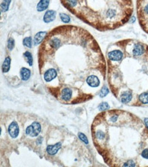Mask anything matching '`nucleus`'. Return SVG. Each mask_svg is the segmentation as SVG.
I'll list each match as a JSON object with an SVG mask.
<instances>
[{
    "label": "nucleus",
    "instance_id": "0eeeda50",
    "mask_svg": "<svg viewBox=\"0 0 148 167\" xmlns=\"http://www.w3.org/2000/svg\"><path fill=\"white\" fill-rule=\"evenodd\" d=\"M72 97V91L70 88H64L61 92V97L64 101L68 102Z\"/></svg>",
    "mask_w": 148,
    "mask_h": 167
},
{
    "label": "nucleus",
    "instance_id": "20e7f679",
    "mask_svg": "<svg viewBox=\"0 0 148 167\" xmlns=\"http://www.w3.org/2000/svg\"><path fill=\"white\" fill-rule=\"evenodd\" d=\"M145 53V47L143 44L136 43L132 49V54L135 56H140Z\"/></svg>",
    "mask_w": 148,
    "mask_h": 167
},
{
    "label": "nucleus",
    "instance_id": "4be33fe9",
    "mask_svg": "<svg viewBox=\"0 0 148 167\" xmlns=\"http://www.w3.org/2000/svg\"><path fill=\"white\" fill-rule=\"evenodd\" d=\"M108 93H109V89H108V88L106 87V86H104V87L101 89V91H100L99 96L102 98V97H105V96H107Z\"/></svg>",
    "mask_w": 148,
    "mask_h": 167
},
{
    "label": "nucleus",
    "instance_id": "9b49d317",
    "mask_svg": "<svg viewBox=\"0 0 148 167\" xmlns=\"http://www.w3.org/2000/svg\"><path fill=\"white\" fill-rule=\"evenodd\" d=\"M132 95L130 92L125 91L123 93H122L121 96H120V100L123 104H128L132 100Z\"/></svg>",
    "mask_w": 148,
    "mask_h": 167
},
{
    "label": "nucleus",
    "instance_id": "dca6fc26",
    "mask_svg": "<svg viewBox=\"0 0 148 167\" xmlns=\"http://www.w3.org/2000/svg\"><path fill=\"white\" fill-rule=\"evenodd\" d=\"M11 0H3L1 3V12H6L9 9Z\"/></svg>",
    "mask_w": 148,
    "mask_h": 167
},
{
    "label": "nucleus",
    "instance_id": "a878e982",
    "mask_svg": "<svg viewBox=\"0 0 148 167\" xmlns=\"http://www.w3.org/2000/svg\"><path fill=\"white\" fill-rule=\"evenodd\" d=\"M42 141H43V138H42L41 136H40L37 139V142H38V144H41L42 143Z\"/></svg>",
    "mask_w": 148,
    "mask_h": 167
},
{
    "label": "nucleus",
    "instance_id": "412c9836",
    "mask_svg": "<svg viewBox=\"0 0 148 167\" xmlns=\"http://www.w3.org/2000/svg\"><path fill=\"white\" fill-rule=\"evenodd\" d=\"M98 109L101 111H105L109 109V106L107 102H102L98 106Z\"/></svg>",
    "mask_w": 148,
    "mask_h": 167
},
{
    "label": "nucleus",
    "instance_id": "cd10ccee",
    "mask_svg": "<svg viewBox=\"0 0 148 167\" xmlns=\"http://www.w3.org/2000/svg\"><path fill=\"white\" fill-rule=\"evenodd\" d=\"M135 21V18H134V16H132V19H131V21H132V23H133Z\"/></svg>",
    "mask_w": 148,
    "mask_h": 167
},
{
    "label": "nucleus",
    "instance_id": "2eb2a0df",
    "mask_svg": "<svg viewBox=\"0 0 148 167\" xmlns=\"http://www.w3.org/2000/svg\"><path fill=\"white\" fill-rule=\"evenodd\" d=\"M10 57H6L2 65V71L3 73L8 72L10 70Z\"/></svg>",
    "mask_w": 148,
    "mask_h": 167
},
{
    "label": "nucleus",
    "instance_id": "ddd939ff",
    "mask_svg": "<svg viewBox=\"0 0 148 167\" xmlns=\"http://www.w3.org/2000/svg\"><path fill=\"white\" fill-rule=\"evenodd\" d=\"M47 35V32H40L37 33L36 34L35 36H34V45H38L43 41V40L45 38V36Z\"/></svg>",
    "mask_w": 148,
    "mask_h": 167
},
{
    "label": "nucleus",
    "instance_id": "f257e3e1",
    "mask_svg": "<svg viewBox=\"0 0 148 167\" xmlns=\"http://www.w3.org/2000/svg\"><path fill=\"white\" fill-rule=\"evenodd\" d=\"M71 13L100 30L116 28L132 13V0H60Z\"/></svg>",
    "mask_w": 148,
    "mask_h": 167
},
{
    "label": "nucleus",
    "instance_id": "b1692460",
    "mask_svg": "<svg viewBox=\"0 0 148 167\" xmlns=\"http://www.w3.org/2000/svg\"><path fill=\"white\" fill-rule=\"evenodd\" d=\"M78 138H79L80 140L83 141L84 143H85L86 145L88 144V140H87L86 136L83 134V133H78Z\"/></svg>",
    "mask_w": 148,
    "mask_h": 167
},
{
    "label": "nucleus",
    "instance_id": "a211bd4d",
    "mask_svg": "<svg viewBox=\"0 0 148 167\" xmlns=\"http://www.w3.org/2000/svg\"><path fill=\"white\" fill-rule=\"evenodd\" d=\"M139 100L143 104H148V93H143L140 95Z\"/></svg>",
    "mask_w": 148,
    "mask_h": 167
},
{
    "label": "nucleus",
    "instance_id": "f3484780",
    "mask_svg": "<svg viewBox=\"0 0 148 167\" xmlns=\"http://www.w3.org/2000/svg\"><path fill=\"white\" fill-rule=\"evenodd\" d=\"M24 56L26 59L27 63L30 65V66H32L33 65V58L32 56V54L30 51H25L24 53Z\"/></svg>",
    "mask_w": 148,
    "mask_h": 167
},
{
    "label": "nucleus",
    "instance_id": "f8f14e48",
    "mask_svg": "<svg viewBox=\"0 0 148 167\" xmlns=\"http://www.w3.org/2000/svg\"><path fill=\"white\" fill-rule=\"evenodd\" d=\"M50 0H40L39 3L37 5V10L38 12H43L48 8Z\"/></svg>",
    "mask_w": 148,
    "mask_h": 167
},
{
    "label": "nucleus",
    "instance_id": "423d86ee",
    "mask_svg": "<svg viewBox=\"0 0 148 167\" xmlns=\"http://www.w3.org/2000/svg\"><path fill=\"white\" fill-rule=\"evenodd\" d=\"M8 133L10 136L13 138H16L19 134V128L17 123L13 121L9 125Z\"/></svg>",
    "mask_w": 148,
    "mask_h": 167
},
{
    "label": "nucleus",
    "instance_id": "bb28decb",
    "mask_svg": "<svg viewBox=\"0 0 148 167\" xmlns=\"http://www.w3.org/2000/svg\"><path fill=\"white\" fill-rule=\"evenodd\" d=\"M144 121H145V125L147 127V128L148 129V118H145L144 119Z\"/></svg>",
    "mask_w": 148,
    "mask_h": 167
},
{
    "label": "nucleus",
    "instance_id": "4468645a",
    "mask_svg": "<svg viewBox=\"0 0 148 167\" xmlns=\"http://www.w3.org/2000/svg\"><path fill=\"white\" fill-rule=\"evenodd\" d=\"M20 74H21V78L23 81H27V80H29L31 76V72L30 69H27V68H22L21 69V72H20Z\"/></svg>",
    "mask_w": 148,
    "mask_h": 167
},
{
    "label": "nucleus",
    "instance_id": "6ab92c4d",
    "mask_svg": "<svg viewBox=\"0 0 148 167\" xmlns=\"http://www.w3.org/2000/svg\"><path fill=\"white\" fill-rule=\"evenodd\" d=\"M23 45L26 47L31 48L32 46V40L31 37H26L23 39Z\"/></svg>",
    "mask_w": 148,
    "mask_h": 167
},
{
    "label": "nucleus",
    "instance_id": "6e6552de",
    "mask_svg": "<svg viewBox=\"0 0 148 167\" xmlns=\"http://www.w3.org/2000/svg\"><path fill=\"white\" fill-rule=\"evenodd\" d=\"M86 82L91 87H98L100 85V80L97 76H89L87 77Z\"/></svg>",
    "mask_w": 148,
    "mask_h": 167
},
{
    "label": "nucleus",
    "instance_id": "39448f33",
    "mask_svg": "<svg viewBox=\"0 0 148 167\" xmlns=\"http://www.w3.org/2000/svg\"><path fill=\"white\" fill-rule=\"evenodd\" d=\"M57 76V72L55 69L53 68H51V69H47V71H45L44 73V79L47 82H49L54 80Z\"/></svg>",
    "mask_w": 148,
    "mask_h": 167
},
{
    "label": "nucleus",
    "instance_id": "aec40b11",
    "mask_svg": "<svg viewBox=\"0 0 148 167\" xmlns=\"http://www.w3.org/2000/svg\"><path fill=\"white\" fill-rule=\"evenodd\" d=\"M59 16H60V19L63 22H64V23H69L70 21V16H69L68 14H65V13H60L59 14Z\"/></svg>",
    "mask_w": 148,
    "mask_h": 167
},
{
    "label": "nucleus",
    "instance_id": "5701e85b",
    "mask_svg": "<svg viewBox=\"0 0 148 167\" xmlns=\"http://www.w3.org/2000/svg\"><path fill=\"white\" fill-rule=\"evenodd\" d=\"M14 40L13 38H10L8 41V48L10 50H12L13 48L14 47Z\"/></svg>",
    "mask_w": 148,
    "mask_h": 167
},
{
    "label": "nucleus",
    "instance_id": "7ed1b4c3",
    "mask_svg": "<svg viewBox=\"0 0 148 167\" xmlns=\"http://www.w3.org/2000/svg\"><path fill=\"white\" fill-rule=\"evenodd\" d=\"M108 58L111 62H119L124 57V54L121 50H113L108 53Z\"/></svg>",
    "mask_w": 148,
    "mask_h": 167
},
{
    "label": "nucleus",
    "instance_id": "9d476101",
    "mask_svg": "<svg viewBox=\"0 0 148 167\" xmlns=\"http://www.w3.org/2000/svg\"><path fill=\"white\" fill-rule=\"evenodd\" d=\"M56 17V12L54 10H49L46 12V13L44 15L43 20L45 23H50V22L54 21Z\"/></svg>",
    "mask_w": 148,
    "mask_h": 167
},
{
    "label": "nucleus",
    "instance_id": "f03ea898",
    "mask_svg": "<svg viewBox=\"0 0 148 167\" xmlns=\"http://www.w3.org/2000/svg\"><path fill=\"white\" fill-rule=\"evenodd\" d=\"M41 131V124L38 122H34L31 125L28 126L26 129V134L31 137H36L39 134Z\"/></svg>",
    "mask_w": 148,
    "mask_h": 167
},
{
    "label": "nucleus",
    "instance_id": "393cba45",
    "mask_svg": "<svg viewBox=\"0 0 148 167\" xmlns=\"http://www.w3.org/2000/svg\"><path fill=\"white\" fill-rule=\"evenodd\" d=\"M141 155L142 157H143V158L148 159V149H143V151H142L141 153Z\"/></svg>",
    "mask_w": 148,
    "mask_h": 167
},
{
    "label": "nucleus",
    "instance_id": "1a4fd4ad",
    "mask_svg": "<svg viewBox=\"0 0 148 167\" xmlns=\"http://www.w3.org/2000/svg\"><path fill=\"white\" fill-rule=\"evenodd\" d=\"M61 147V142H57L54 145H49L47 147V151L49 155H53L57 153V151H59Z\"/></svg>",
    "mask_w": 148,
    "mask_h": 167
}]
</instances>
